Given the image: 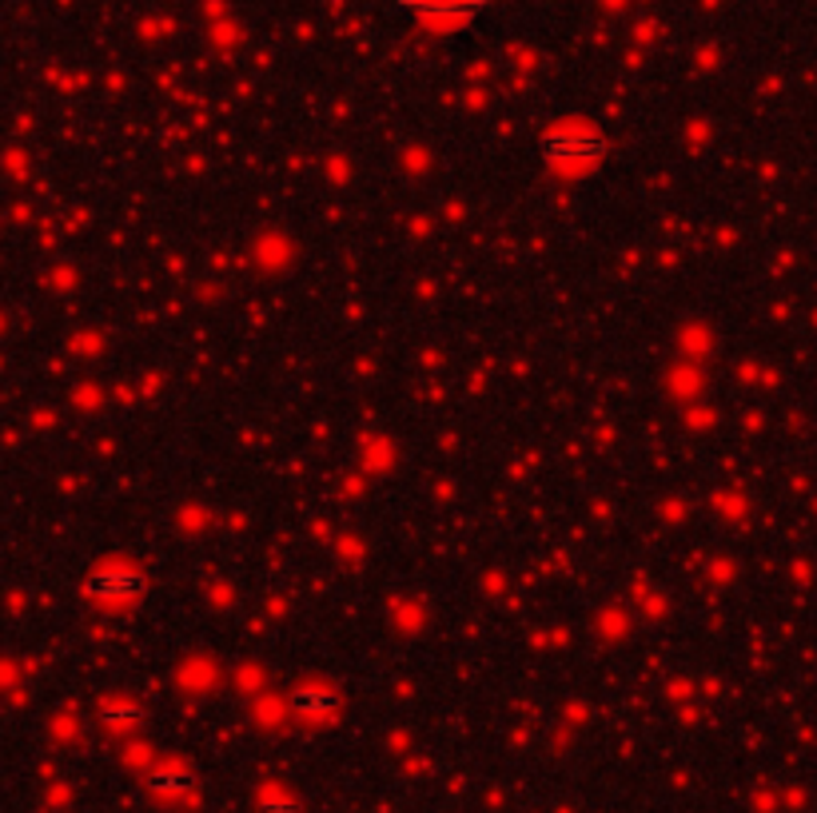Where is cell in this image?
Wrapping results in <instances>:
<instances>
[{
	"label": "cell",
	"instance_id": "obj_6",
	"mask_svg": "<svg viewBox=\"0 0 817 813\" xmlns=\"http://www.w3.org/2000/svg\"><path fill=\"white\" fill-rule=\"evenodd\" d=\"M192 785H195V774H192V765H184V762H160L157 770L148 774V790L157 797H164V802H175V797L192 794Z\"/></svg>",
	"mask_w": 817,
	"mask_h": 813
},
{
	"label": "cell",
	"instance_id": "obj_7",
	"mask_svg": "<svg viewBox=\"0 0 817 813\" xmlns=\"http://www.w3.org/2000/svg\"><path fill=\"white\" fill-rule=\"evenodd\" d=\"M255 813H303V805L288 785H263L255 794Z\"/></svg>",
	"mask_w": 817,
	"mask_h": 813
},
{
	"label": "cell",
	"instance_id": "obj_2",
	"mask_svg": "<svg viewBox=\"0 0 817 813\" xmlns=\"http://www.w3.org/2000/svg\"><path fill=\"white\" fill-rule=\"evenodd\" d=\"M148 574L144 566L128 559H104L97 562L84 579V594L100 606H132L137 599H144Z\"/></svg>",
	"mask_w": 817,
	"mask_h": 813
},
{
	"label": "cell",
	"instance_id": "obj_5",
	"mask_svg": "<svg viewBox=\"0 0 817 813\" xmlns=\"http://www.w3.org/2000/svg\"><path fill=\"white\" fill-rule=\"evenodd\" d=\"M97 717H100V726H104L108 734H132V730L144 722V706H140L137 697H128V694H108L104 702L97 706Z\"/></svg>",
	"mask_w": 817,
	"mask_h": 813
},
{
	"label": "cell",
	"instance_id": "obj_4",
	"mask_svg": "<svg viewBox=\"0 0 817 813\" xmlns=\"http://www.w3.org/2000/svg\"><path fill=\"white\" fill-rule=\"evenodd\" d=\"M403 9L427 29H463L487 9V0H403Z\"/></svg>",
	"mask_w": 817,
	"mask_h": 813
},
{
	"label": "cell",
	"instance_id": "obj_1",
	"mask_svg": "<svg viewBox=\"0 0 817 813\" xmlns=\"http://www.w3.org/2000/svg\"><path fill=\"white\" fill-rule=\"evenodd\" d=\"M538 148H543V160L555 172H586L606 155V136L594 132L591 124H555L538 136Z\"/></svg>",
	"mask_w": 817,
	"mask_h": 813
},
{
	"label": "cell",
	"instance_id": "obj_3",
	"mask_svg": "<svg viewBox=\"0 0 817 813\" xmlns=\"http://www.w3.org/2000/svg\"><path fill=\"white\" fill-rule=\"evenodd\" d=\"M288 710H292L300 722H307V726H327V722L340 717L343 694L335 686H327V682H300V686H292V694H288Z\"/></svg>",
	"mask_w": 817,
	"mask_h": 813
}]
</instances>
